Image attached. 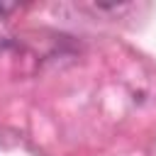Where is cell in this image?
I'll use <instances>...</instances> for the list:
<instances>
[{"label": "cell", "mask_w": 156, "mask_h": 156, "mask_svg": "<svg viewBox=\"0 0 156 156\" xmlns=\"http://www.w3.org/2000/svg\"><path fill=\"white\" fill-rule=\"evenodd\" d=\"M10 10H12V5H0V17H2L5 12H10Z\"/></svg>", "instance_id": "cell-1"}]
</instances>
